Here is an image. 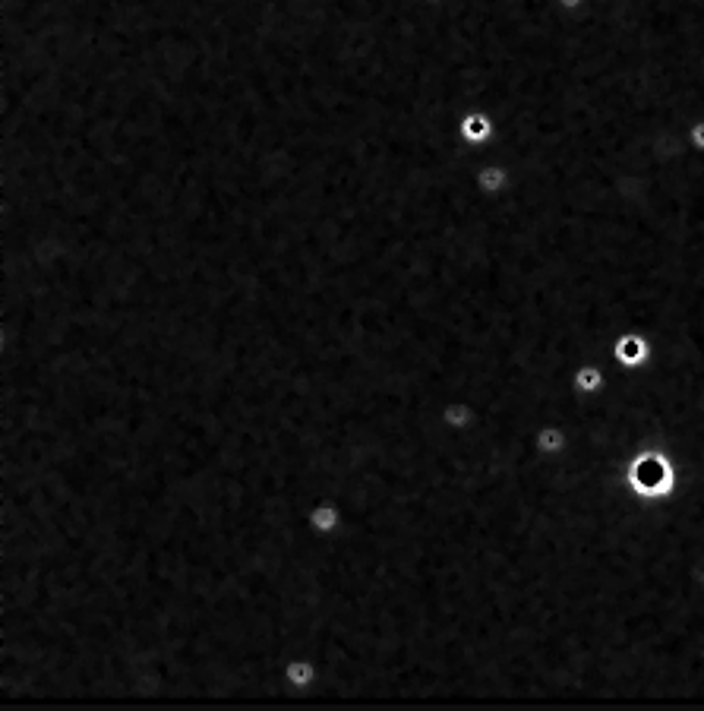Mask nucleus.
I'll return each instance as SVG.
<instances>
[{"instance_id": "obj_1", "label": "nucleus", "mask_w": 704, "mask_h": 711, "mask_svg": "<svg viewBox=\"0 0 704 711\" xmlns=\"http://www.w3.org/2000/svg\"><path fill=\"white\" fill-rule=\"evenodd\" d=\"M341 525H345V509H341L335 500H319L307 509V531L316 538L338 535Z\"/></svg>"}, {"instance_id": "obj_2", "label": "nucleus", "mask_w": 704, "mask_h": 711, "mask_svg": "<svg viewBox=\"0 0 704 711\" xmlns=\"http://www.w3.org/2000/svg\"><path fill=\"white\" fill-rule=\"evenodd\" d=\"M461 136L471 143H484L490 136V121L484 114H468L465 121H461Z\"/></svg>"}]
</instances>
